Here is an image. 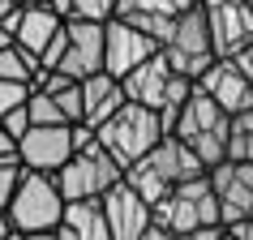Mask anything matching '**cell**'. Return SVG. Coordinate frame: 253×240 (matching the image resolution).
<instances>
[{
	"mask_svg": "<svg viewBox=\"0 0 253 240\" xmlns=\"http://www.w3.org/2000/svg\"><path fill=\"white\" fill-rule=\"evenodd\" d=\"M202 172H206V167H202V163L193 159L172 133H163L159 142L129 167V172L120 176V180L133 189L146 206H155V201H163L176 185H185V180H193V176H202Z\"/></svg>",
	"mask_w": 253,
	"mask_h": 240,
	"instance_id": "cell-1",
	"label": "cell"
},
{
	"mask_svg": "<svg viewBox=\"0 0 253 240\" xmlns=\"http://www.w3.org/2000/svg\"><path fill=\"white\" fill-rule=\"evenodd\" d=\"M172 137L202 163V167H206V172H211L214 163H223V159H227V116L198 90V86L189 90L185 103L176 107Z\"/></svg>",
	"mask_w": 253,
	"mask_h": 240,
	"instance_id": "cell-2",
	"label": "cell"
},
{
	"mask_svg": "<svg viewBox=\"0 0 253 240\" xmlns=\"http://www.w3.org/2000/svg\"><path fill=\"white\" fill-rule=\"evenodd\" d=\"M120 90H125V103L133 107H146V112H155V116L163 120V129L172 133V120H176V107L189 99V90H193V81H185L180 73H176L168 60H163L159 52L150 56V60H142V65L129 73V78H120Z\"/></svg>",
	"mask_w": 253,
	"mask_h": 240,
	"instance_id": "cell-3",
	"label": "cell"
},
{
	"mask_svg": "<svg viewBox=\"0 0 253 240\" xmlns=\"http://www.w3.org/2000/svg\"><path fill=\"white\" fill-rule=\"evenodd\" d=\"M163 133H168V129H163V120L155 116V112L125 103V107H116V112L94 129V142H99V150L116 163L120 172H129V167H133V163L142 159Z\"/></svg>",
	"mask_w": 253,
	"mask_h": 240,
	"instance_id": "cell-4",
	"label": "cell"
},
{
	"mask_svg": "<svg viewBox=\"0 0 253 240\" xmlns=\"http://www.w3.org/2000/svg\"><path fill=\"white\" fill-rule=\"evenodd\" d=\"M150 223L159 232H168V236H185V232H202V227H223L219 223V201L211 193L206 172L185 180V185H176L163 201H155L150 206Z\"/></svg>",
	"mask_w": 253,
	"mask_h": 240,
	"instance_id": "cell-5",
	"label": "cell"
},
{
	"mask_svg": "<svg viewBox=\"0 0 253 240\" xmlns=\"http://www.w3.org/2000/svg\"><path fill=\"white\" fill-rule=\"evenodd\" d=\"M60 214H65V198L56 189L52 176L43 172H22L17 176L13 193H9V206H4V219L13 232H56L60 227Z\"/></svg>",
	"mask_w": 253,
	"mask_h": 240,
	"instance_id": "cell-6",
	"label": "cell"
},
{
	"mask_svg": "<svg viewBox=\"0 0 253 240\" xmlns=\"http://www.w3.org/2000/svg\"><path fill=\"white\" fill-rule=\"evenodd\" d=\"M120 176L125 172L107 159L103 150H99V142L90 137L86 146H78L69 155V163L52 176V180H56L60 198H65V206H69V201H99L112 185H120Z\"/></svg>",
	"mask_w": 253,
	"mask_h": 240,
	"instance_id": "cell-7",
	"label": "cell"
},
{
	"mask_svg": "<svg viewBox=\"0 0 253 240\" xmlns=\"http://www.w3.org/2000/svg\"><path fill=\"white\" fill-rule=\"evenodd\" d=\"M159 56L185 81H198L202 73L214 65L211 35H206V17H202V9H185V13L176 17V26H172V35H168V43L159 47Z\"/></svg>",
	"mask_w": 253,
	"mask_h": 240,
	"instance_id": "cell-8",
	"label": "cell"
},
{
	"mask_svg": "<svg viewBox=\"0 0 253 240\" xmlns=\"http://www.w3.org/2000/svg\"><path fill=\"white\" fill-rule=\"evenodd\" d=\"M206 17V35H211L214 60H232L253 43V9L245 0H202L198 4Z\"/></svg>",
	"mask_w": 253,
	"mask_h": 240,
	"instance_id": "cell-9",
	"label": "cell"
},
{
	"mask_svg": "<svg viewBox=\"0 0 253 240\" xmlns=\"http://www.w3.org/2000/svg\"><path fill=\"white\" fill-rule=\"evenodd\" d=\"M73 155V124H30L17 137V167L22 172L56 176Z\"/></svg>",
	"mask_w": 253,
	"mask_h": 240,
	"instance_id": "cell-10",
	"label": "cell"
},
{
	"mask_svg": "<svg viewBox=\"0 0 253 240\" xmlns=\"http://www.w3.org/2000/svg\"><path fill=\"white\" fill-rule=\"evenodd\" d=\"M206 180H211V193L214 201H219V223L236 227L245 223V219H253V163H214L211 172H206Z\"/></svg>",
	"mask_w": 253,
	"mask_h": 240,
	"instance_id": "cell-11",
	"label": "cell"
},
{
	"mask_svg": "<svg viewBox=\"0 0 253 240\" xmlns=\"http://www.w3.org/2000/svg\"><path fill=\"white\" fill-rule=\"evenodd\" d=\"M56 73L73 81H86L103 73V26L99 22H65V52L56 60Z\"/></svg>",
	"mask_w": 253,
	"mask_h": 240,
	"instance_id": "cell-12",
	"label": "cell"
},
{
	"mask_svg": "<svg viewBox=\"0 0 253 240\" xmlns=\"http://www.w3.org/2000/svg\"><path fill=\"white\" fill-rule=\"evenodd\" d=\"M159 52V43H150L142 30H133L129 22H120V17H107L103 22V73L107 78H129L142 60Z\"/></svg>",
	"mask_w": 253,
	"mask_h": 240,
	"instance_id": "cell-13",
	"label": "cell"
},
{
	"mask_svg": "<svg viewBox=\"0 0 253 240\" xmlns=\"http://www.w3.org/2000/svg\"><path fill=\"white\" fill-rule=\"evenodd\" d=\"M99 210H103V223H107V232H112V240H137L150 227V206L137 198L125 180L112 185L103 198H99Z\"/></svg>",
	"mask_w": 253,
	"mask_h": 240,
	"instance_id": "cell-14",
	"label": "cell"
},
{
	"mask_svg": "<svg viewBox=\"0 0 253 240\" xmlns=\"http://www.w3.org/2000/svg\"><path fill=\"white\" fill-rule=\"evenodd\" d=\"M193 86H198V90L206 94V99H211V103L219 107L227 120L253 107V90H249V81L240 78V69L232 65V60H214V65L206 69L198 81H193Z\"/></svg>",
	"mask_w": 253,
	"mask_h": 240,
	"instance_id": "cell-15",
	"label": "cell"
},
{
	"mask_svg": "<svg viewBox=\"0 0 253 240\" xmlns=\"http://www.w3.org/2000/svg\"><path fill=\"white\" fill-rule=\"evenodd\" d=\"M60 26H65V17H56L52 9H43V4H30V9H22L13 22V47L22 56H30L35 65H39V56L47 52V43L60 35Z\"/></svg>",
	"mask_w": 253,
	"mask_h": 240,
	"instance_id": "cell-16",
	"label": "cell"
},
{
	"mask_svg": "<svg viewBox=\"0 0 253 240\" xmlns=\"http://www.w3.org/2000/svg\"><path fill=\"white\" fill-rule=\"evenodd\" d=\"M78 90H82V116H78V124H82V129H90V133L116 112V107H125L120 81L107 78V73H94V78L78 81Z\"/></svg>",
	"mask_w": 253,
	"mask_h": 240,
	"instance_id": "cell-17",
	"label": "cell"
},
{
	"mask_svg": "<svg viewBox=\"0 0 253 240\" xmlns=\"http://www.w3.org/2000/svg\"><path fill=\"white\" fill-rule=\"evenodd\" d=\"M56 240H112L99 201H69L56 227Z\"/></svg>",
	"mask_w": 253,
	"mask_h": 240,
	"instance_id": "cell-18",
	"label": "cell"
},
{
	"mask_svg": "<svg viewBox=\"0 0 253 240\" xmlns=\"http://www.w3.org/2000/svg\"><path fill=\"white\" fill-rule=\"evenodd\" d=\"M227 159L232 163H253V107L227 120Z\"/></svg>",
	"mask_w": 253,
	"mask_h": 240,
	"instance_id": "cell-19",
	"label": "cell"
},
{
	"mask_svg": "<svg viewBox=\"0 0 253 240\" xmlns=\"http://www.w3.org/2000/svg\"><path fill=\"white\" fill-rule=\"evenodd\" d=\"M35 73H39V65H35L30 56H22L13 43L0 52V81H17V86H30V81H35Z\"/></svg>",
	"mask_w": 253,
	"mask_h": 240,
	"instance_id": "cell-20",
	"label": "cell"
},
{
	"mask_svg": "<svg viewBox=\"0 0 253 240\" xmlns=\"http://www.w3.org/2000/svg\"><path fill=\"white\" fill-rule=\"evenodd\" d=\"M112 9H116V0H73V4H69V17H73V22H99V26H103L107 17H112Z\"/></svg>",
	"mask_w": 253,
	"mask_h": 240,
	"instance_id": "cell-21",
	"label": "cell"
},
{
	"mask_svg": "<svg viewBox=\"0 0 253 240\" xmlns=\"http://www.w3.org/2000/svg\"><path fill=\"white\" fill-rule=\"evenodd\" d=\"M0 129L13 137V142H17L22 133H26V129H30V120H26V103H22V107H13L9 116H0Z\"/></svg>",
	"mask_w": 253,
	"mask_h": 240,
	"instance_id": "cell-22",
	"label": "cell"
},
{
	"mask_svg": "<svg viewBox=\"0 0 253 240\" xmlns=\"http://www.w3.org/2000/svg\"><path fill=\"white\" fill-rule=\"evenodd\" d=\"M17 176H22L17 163H0V214H4V206H9V193H13Z\"/></svg>",
	"mask_w": 253,
	"mask_h": 240,
	"instance_id": "cell-23",
	"label": "cell"
},
{
	"mask_svg": "<svg viewBox=\"0 0 253 240\" xmlns=\"http://www.w3.org/2000/svg\"><path fill=\"white\" fill-rule=\"evenodd\" d=\"M232 65L240 69V78L249 81V90H253V43L245 47V52H236V56H232Z\"/></svg>",
	"mask_w": 253,
	"mask_h": 240,
	"instance_id": "cell-24",
	"label": "cell"
},
{
	"mask_svg": "<svg viewBox=\"0 0 253 240\" xmlns=\"http://www.w3.org/2000/svg\"><path fill=\"white\" fill-rule=\"evenodd\" d=\"M17 13H22V4L17 0H0V26L13 35V22H17Z\"/></svg>",
	"mask_w": 253,
	"mask_h": 240,
	"instance_id": "cell-25",
	"label": "cell"
},
{
	"mask_svg": "<svg viewBox=\"0 0 253 240\" xmlns=\"http://www.w3.org/2000/svg\"><path fill=\"white\" fill-rule=\"evenodd\" d=\"M0 163H17V142L0 129Z\"/></svg>",
	"mask_w": 253,
	"mask_h": 240,
	"instance_id": "cell-26",
	"label": "cell"
},
{
	"mask_svg": "<svg viewBox=\"0 0 253 240\" xmlns=\"http://www.w3.org/2000/svg\"><path fill=\"white\" fill-rule=\"evenodd\" d=\"M172 240H223V227H202V232H185V236H172Z\"/></svg>",
	"mask_w": 253,
	"mask_h": 240,
	"instance_id": "cell-27",
	"label": "cell"
},
{
	"mask_svg": "<svg viewBox=\"0 0 253 240\" xmlns=\"http://www.w3.org/2000/svg\"><path fill=\"white\" fill-rule=\"evenodd\" d=\"M227 236H236V240H253V219H245V223H236V227H227Z\"/></svg>",
	"mask_w": 253,
	"mask_h": 240,
	"instance_id": "cell-28",
	"label": "cell"
},
{
	"mask_svg": "<svg viewBox=\"0 0 253 240\" xmlns=\"http://www.w3.org/2000/svg\"><path fill=\"white\" fill-rule=\"evenodd\" d=\"M69 4H73V0H43V9H52L56 17H69Z\"/></svg>",
	"mask_w": 253,
	"mask_h": 240,
	"instance_id": "cell-29",
	"label": "cell"
},
{
	"mask_svg": "<svg viewBox=\"0 0 253 240\" xmlns=\"http://www.w3.org/2000/svg\"><path fill=\"white\" fill-rule=\"evenodd\" d=\"M137 240H172V236H168V232H159V227L150 223V227H146V232H142V236H137Z\"/></svg>",
	"mask_w": 253,
	"mask_h": 240,
	"instance_id": "cell-30",
	"label": "cell"
},
{
	"mask_svg": "<svg viewBox=\"0 0 253 240\" xmlns=\"http://www.w3.org/2000/svg\"><path fill=\"white\" fill-rule=\"evenodd\" d=\"M17 236H22V232H17ZM22 240H56V232H26Z\"/></svg>",
	"mask_w": 253,
	"mask_h": 240,
	"instance_id": "cell-31",
	"label": "cell"
},
{
	"mask_svg": "<svg viewBox=\"0 0 253 240\" xmlns=\"http://www.w3.org/2000/svg\"><path fill=\"white\" fill-rule=\"evenodd\" d=\"M9 232H13V227H9V219H4V214H0V240L9 236Z\"/></svg>",
	"mask_w": 253,
	"mask_h": 240,
	"instance_id": "cell-32",
	"label": "cell"
},
{
	"mask_svg": "<svg viewBox=\"0 0 253 240\" xmlns=\"http://www.w3.org/2000/svg\"><path fill=\"white\" fill-rule=\"evenodd\" d=\"M9 43H13V39H9V30L0 26V52H4V47H9Z\"/></svg>",
	"mask_w": 253,
	"mask_h": 240,
	"instance_id": "cell-33",
	"label": "cell"
},
{
	"mask_svg": "<svg viewBox=\"0 0 253 240\" xmlns=\"http://www.w3.org/2000/svg\"><path fill=\"white\" fill-rule=\"evenodd\" d=\"M17 4H22V9H30V4H43V0H17Z\"/></svg>",
	"mask_w": 253,
	"mask_h": 240,
	"instance_id": "cell-34",
	"label": "cell"
},
{
	"mask_svg": "<svg viewBox=\"0 0 253 240\" xmlns=\"http://www.w3.org/2000/svg\"><path fill=\"white\" fill-rule=\"evenodd\" d=\"M180 4H185V9H198V4H202V0H180Z\"/></svg>",
	"mask_w": 253,
	"mask_h": 240,
	"instance_id": "cell-35",
	"label": "cell"
},
{
	"mask_svg": "<svg viewBox=\"0 0 253 240\" xmlns=\"http://www.w3.org/2000/svg\"><path fill=\"white\" fill-rule=\"evenodd\" d=\"M4 240H22V236H17V232H9V236H4Z\"/></svg>",
	"mask_w": 253,
	"mask_h": 240,
	"instance_id": "cell-36",
	"label": "cell"
},
{
	"mask_svg": "<svg viewBox=\"0 0 253 240\" xmlns=\"http://www.w3.org/2000/svg\"><path fill=\"white\" fill-rule=\"evenodd\" d=\"M223 240H236V236H227V232H223Z\"/></svg>",
	"mask_w": 253,
	"mask_h": 240,
	"instance_id": "cell-37",
	"label": "cell"
},
{
	"mask_svg": "<svg viewBox=\"0 0 253 240\" xmlns=\"http://www.w3.org/2000/svg\"><path fill=\"white\" fill-rule=\"evenodd\" d=\"M245 4H249V9H253V0H245Z\"/></svg>",
	"mask_w": 253,
	"mask_h": 240,
	"instance_id": "cell-38",
	"label": "cell"
}]
</instances>
